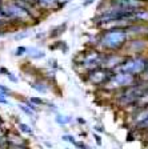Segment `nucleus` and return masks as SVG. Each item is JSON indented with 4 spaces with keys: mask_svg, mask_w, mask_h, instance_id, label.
Instances as JSON below:
<instances>
[{
    "mask_svg": "<svg viewBox=\"0 0 148 149\" xmlns=\"http://www.w3.org/2000/svg\"><path fill=\"white\" fill-rule=\"evenodd\" d=\"M142 1H144V0H142Z\"/></svg>",
    "mask_w": 148,
    "mask_h": 149,
    "instance_id": "nucleus-31",
    "label": "nucleus"
},
{
    "mask_svg": "<svg viewBox=\"0 0 148 149\" xmlns=\"http://www.w3.org/2000/svg\"><path fill=\"white\" fill-rule=\"evenodd\" d=\"M72 118L71 117H68V116H56V123L60 125H65V124H69L71 123Z\"/></svg>",
    "mask_w": 148,
    "mask_h": 149,
    "instance_id": "nucleus-13",
    "label": "nucleus"
},
{
    "mask_svg": "<svg viewBox=\"0 0 148 149\" xmlns=\"http://www.w3.org/2000/svg\"><path fill=\"white\" fill-rule=\"evenodd\" d=\"M114 6L120 9H137L142 6V0H115Z\"/></svg>",
    "mask_w": 148,
    "mask_h": 149,
    "instance_id": "nucleus-9",
    "label": "nucleus"
},
{
    "mask_svg": "<svg viewBox=\"0 0 148 149\" xmlns=\"http://www.w3.org/2000/svg\"><path fill=\"white\" fill-rule=\"evenodd\" d=\"M126 60V57H120V56H116V55H111V56H104L102 63V67L104 68H115V67H119L121 63Z\"/></svg>",
    "mask_w": 148,
    "mask_h": 149,
    "instance_id": "nucleus-8",
    "label": "nucleus"
},
{
    "mask_svg": "<svg viewBox=\"0 0 148 149\" xmlns=\"http://www.w3.org/2000/svg\"><path fill=\"white\" fill-rule=\"evenodd\" d=\"M111 76H112V73L108 68L97 67V68H93L90 71V73H88V81L95 84V85H104L109 80Z\"/></svg>",
    "mask_w": 148,
    "mask_h": 149,
    "instance_id": "nucleus-6",
    "label": "nucleus"
},
{
    "mask_svg": "<svg viewBox=\"0 0 148 149\" xmlns=\"http://www.w3.org/2000/svg\"><path fill=\"white\" fill-rule=\"evenodd\" d=\"M1 124H3V121H1V118H0V127H1Z\"/></svg>",
    "mask_w": 148,
    "mask_h": 149,
    "instance_id": "nucleus-29",
    "label": "nucleus"
},
{
    "mask_svg": "<svg viewBox=\"0 0 148 149\" xmlns=\"http://www.w3.org/2000/svg\"><path fill=\"white\" fill-rule=\"evenodd\" d=\"M63 140H64V141H68V143H71V144H74V145H75V143H76L71 134H64V136H63Z\"/></svg>",
    "mask_w": 148,
    "mask_h": 149,
    "instance_id": "nucleus-18",
    "label": "nucleus"
},
{
    "mask_svg": "<svg viewBox=\"0 0 148 149\" xmlns=\"http://www.w3.org/2000/svg\"><path fill=\"white\" fill-rule=\"evenodd\" d=\"M103 59H104V56H103L100 52H97V51H92V52L86 53V56H84L83 60H81V65H83L84 68H87V69H90L91 71V69H93V68L102 67Z\"/></svg>",
    "mask_w": 148,
    "mask_h": 149,
    "instance_id": "nucleus-7",
    "label": "nucleus"
},
{
    "mask_svg": "<svg viewBox=\"0 0 148 149\" xmlns=\"http://www.w3.org/2000/svg\"><path fill=\"white\" fill-rule=\"evenodd\" d=\"M128 32L124 28H115L105 32L100 39V44L107 49H119L126 44Z\"/></svg>",
    "mask_w": 148,
    "mask_h": 149,
    "instance_id": "nucleus-2",
    "label": "nucleus"
},
{
    "mask_svg": "<svg viewBox=\"0 0 148 149\" xmlns=\"http://www.w3.org/2000/svg\"><path fill=\"white\" fill-rule=\"evenodd\" d=\"M27 48H25V47H18V48H16V51H15V55L16 56H22V55H25V53H27Z\"/></svg>",
    "mask_w": 148,
    "mask_h": 149,
    "instance_id": "nucleus-17",
    "label": "nucleus"
},
{
    "mask_svg": "<svg viewBox=\"0 0 148 149\" xmlns=\"http://www.w3.org/2000/svg\"><path fill=\"white\" fill-rule=\"evenodd\" d=\"M31 101L34 102V104H43V101H41L40 99H36V97H32Z\"/></svg>",
    "mask_w": 148,
    "mask_h": 149,
    "instance_id": "nucleus-23",
    "label": "nucleus"
},
{
    "mask_svg": "<svg viewBox=\"0 0 148 149\" xmlns=\"http://www.w3.org/2000/svg\"><path fill=\"white\" fill-rule=\"evenodd\" d=\"M91 3H93V0H86V1H84V6H90Z\"/></svg>",
    "mask_w": 148,
    "mask_h": 149,
    "instance_id": "nucleus-26",
    "label": "nucleus"
},
{
    "mask_svg": "<svg viewBox=\"0 0 148 149\" xmlns=\"http://www.w3.org/2000/svg\"><path fill=\"white\" fill-rule=\"evenodd\" d=\"M147 67H148V60L143 59V57H133V59H126L117 67V69L131 74H139L143 73Z\"/></svg>",
    "mask_w": 148,
    "mask_h": 149,
    "instance_id": "nucleus-5",
    "label": "nucleus"
},
{
    "mask_svg": "<svg viewBox=\"0 0 148 149\" xmlns=\"http://www.w3.org/2000/svg\"><path fill=\"white\" fill-rule=\"evenodd\" d=\"M147 91H148V84H137V85H132L131 84L119 96V102L121 105H128V104L137 102Z\"/></svg>",
    "mask_w": 148,
    "mask_h": 149,
    "instance_id": "nucleus-3",
    "label": "nucleus"
},
{
    "mask_svg": "<svg viewBox=\"0 0 148 149\" xmlns=\"http://www.w3.org/2000/svg\"><path fill=\"white\" fill-rule=\"evenodd\" d=\"M31 87L34 88L35 91H37V92H40V93H47V92H48V87H47V84L43 83V81H36V83H32Z\"/></svg>",
    "mask_w": 148,
    "mask_h": 149,
    "instance_id": "nucleus-12",
    "label": "nucleus"
},
{
    "mask_svg": "<svg viewBox=\"0 0 148 149\" xmlns=\"http://www.w3.org/2000/svg\"><path fill=\"white\" fill-rule=\"evenodd\" d=\"M143 73H144V74H143V79L148 81V67H147V68H145V71L143 72Z\"/></svg>",
    "mask_w": 148,
    "mask_h": 149,
    "instance_id": "nucleus-25",
    "label": "nucleus"
},
{
    "mask_svg": "<svg viewBox=\"0 0 148 149\" xmlns=\"http://www.w3.org/2000/svg\"><path fill=\"white\" fill-rule=\"evenodd\" d=\"M19 108L22 109V111L24 112L25 115H29V116L34 115V111H32V109L29 108V107H28L27 104H22V102H20V104H19Z\"/></svg>",
    "mask_w": 148,
    "mask_h": 149,
    "instance_id": "nucleus-16",
    "label": "nucleus"
},
{
    "mask_svg": "<svg viewBox=\"0 0 148 149\" xmlns=\"http://www.w3.org/2000/svg\"><path fill=\"white\" fill-rule=\"evenodd\" d=\"M7 77H8L11 81H12V83H18V77H16L15 74L11 73V72H7Z\"/></svg>",
    "mask_w": 148,
    "mask_h": 149,
    "instance_id": "nucleus-20",
    "label": "nucleus"
},
{
    "mask_svg": "<svg viewBox=\"0 0 148 149\" xmlns=\"http://www.w3.org/2000/svg\"><path fill=\"white\" fill-rule=\"evenodd\" d=\"M29 57H31V59H41V57H44V52L43 51H40V49L34 48V49H31Z\"/></svg>",
    "mask_w": 148,
    "mask_h": 149,
    "instance_id": "nucleus-14",
    "label": "nucleus"
},
{
    "mask_svg": "<svg viewBox=\"0 0 148 149\" xmlns=\"http://www.w3.org/2000/svg\"><path fill=\"white\" fill-rule=\"evenodd\" d=\"M1 4H3V0H0V6H1Z\"/></svg>",
    "mask_w": 148,
    "mask_h": 149,
    "instance_id": "nucleus-30",
    "label": "nucleus"
},
{
    "mask_svg": "<svg viewBox=\"0 0 148 149\" xmlns=\"http://www.w3.org/2000/svg\"><path fill=\"white\" fill-rule=\"evenodd\" d=\"M95 139H96V143L97 144H100L102 141H100V136H97V134H95Z\"/></svg>",
    "mask_w": 148,
    "mask_h": 149,
    "instance_id": "nucleus-27",
    "label": "nucleus"
},
{
    "mask_svg": "<svg viewBox=\"0 0 148 149\" xmlns=\"http://www.w3.org/2000/svg\"><path fill=\"white\" fill-rule=\"evenodd\" d=\"M35 7L43 9H55L58 7V0H32Z\"/></svg>",
    "mask_w": 148,
    "mask_h": 149,
    "instance_id": "nucleus-11",
    "label": "nucleus"
},
{
    "mask_svg": "<svg viewBox=\"0 0 148 149\" xmlns=\"http://www.w3.org/2000/svg\"><path fill=\"white\" fill-rule=\"evenodd\" d=\"M0 17H3L6 22H27L34 17V13L27 7L19 4L18 1L7 3L0 6Z\"/></svg>",
    "mask_w": 148,
    "mask_h": 149,
    "instance_id": "nucleus-1",
    "label": "nucleus"
},
{
    "mask_svg": "<svg viewBox=\"0 0 148 149\" xmlns=\"http://www.w3.org/2000/svg\"><path fill=\"white\" fill-rule=\"evenodd\" d=\"M0 92H3L4 95H8V93H9V89H8L7 87H4L3 84H0Z\"/></svg>",
    "mask_w": 148,
    "mask_h": 149,
    "instance_id": "nucleus-21",
    "label": "nucleus"
},
{
    "mask_svg": "<svg viewBox=\"0 0 148 149\" xmlns=\"http://www.w3.org/2000/svg\"><path fill=\"white\" fill-rule=\"evenodd\" d=\"M4 140H7L3 134V130H1V127H0V146H6V143H4Z\"/></svg>",
    "mask_w": 148,
    "mask_h": 149,
    "instance_id": "nucleus-19",
    "label": "nucleus"
},
{
    "mask_svg": "<svg viewBox=\"0 0 148 149\" xmlns=\"http://www.w3.org/2000/svg\"><path fill=\"white\" fill-rule=\"evenodd\" d=\"M19 129H20V132L24 134H32V129L29 127H28L27 124H19Z\"/></svg>",
    "mask_w": 148,
    "mask_h": 149,
    "instance_id": "nucleus-15",
    "label": "nucleus"
},
{
    "mask_svg": "<svg viewBox=\"0 0 148 149\" xmlns=\"http://www.w3.org/2000/svg\"><path fill=\"white\" fill-rule=\"evenodd\" d=\"M4 23H6V20H4L3 17H0V27H1V25H3Z\"/></svg>",
    "mask_w": 148,
    "mask_h": 149,
    "instance_id": "nucleus-28",
    "label": "nucleus"
},
{
    "mask_svg": "<svg viewBox=\"0 0 148 149\" xmlns=\"http://www.w3.org/2000/svg\"><path fill=\"white\" fill-rule=\"evenodd\" d=\"M135 124L139 129H148V109H144L136 116Z\"/></svg>",
    "mask_w": 148,
    "mask_h": 149,
    "instance_id": "nucleus-10",
    "label": "nucleus"
},
{
    "mask_svg": "<svg viewBox=\"0 0 148 149\" xmlns=\"http://www.w3.org/2000/svg\"><path fill=\"white\" fill-rule=\"evenodd\" d=\"M133 83H135V74L119 71L109 77V80L104 84V88L105 89H117V88L128 87Z\"/></svg>",
    "mask_w": 148,
    "mask_h": 149,
    "instance_id": "nucleus-4",
    "label": "nucleus"
},
{
    "mask_svg": "<svg viewBox=\"0 0 148 149\" xmlns=\"http://www.w3.org/2000/svg\"><path fill=\"white\" fill-rule=\"evenodd\" d=\"M0 104H8V100H7V96H3V95H1V96H0Z\"/></svg>",
    "mask_w": 148,
    "mask_h": 149,
    "instance_id": "nucleus-22",
    "label": "nucleus"
},
{
    "mask_svg": "<svg viewBox=\"0 0 148 149\" xmlns=\"http://www.w3.org/2000/svg\"><path fill=\"white\" fill-rule=\"evenodd\" d=\"M27 36H29V33H20V35H18L15 39L16 40H19V39H23V37H27Z\"/></svg>",
    "mask_w": 148,
    "mask_h": 149,
    "instance_id": "nucleus-24",
    "label": "nucleus"
}]
</instances>
